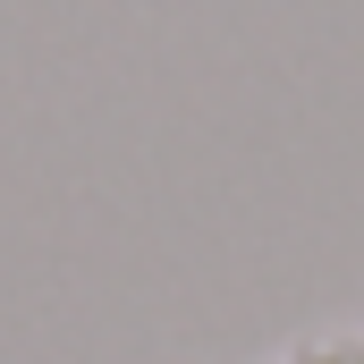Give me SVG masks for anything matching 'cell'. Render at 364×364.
Masks as SVG:
<instances>
[{
    "label": "cell",
    "instance_id": "cell-1",
    "mask_svg": "<svg viewBox=\"0 0 364 364\" xmlns=\"http://www.w3.org/2000/svg\"><path fill=\"white\" fill-rule=\"evenodd\" d=\"M288 364H364V331H314L288 348Z\"/></svg>",
    "mask_w": 364,
    "mask_h": 364
},
{
    "label": "cell",
    "instance_id": "cell-2",
    "mask_svg": "<svg viewBox=\"0 0 364 364\" xmlns=\"http://www.w3.org/2000/svg\"><path fill=\"white\" fill-rule=\"evenodd\" d=\"M279 364H288V356H279Z\"/></svg>",
    "mask_w": 364,
    "mask_h": 364
}]
</instances>
